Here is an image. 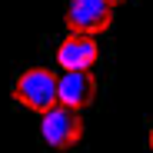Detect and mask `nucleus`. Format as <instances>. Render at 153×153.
Instances as JSON below:
<instances>
[{
    "mask_svg": "<svg viewBox=\"0 0 153 153\" xmlns=\"http://www.w3.org/2000/svg\"><path fill=\"white\" fill-rule=\"evenodd\" d=\"M107 4H113V7H120V4H126V0H107Z\"/></svg>",
    "mask_w": 153,
    "mask_h": 153,
    "instance_id": "6",
    "label": "nucleus"
},
{
    "mask_svg": "<svg viewBox=\"0 0 153 153\" xmlns=\"http://www.w3.org/2000/svg\"><path fill=\"white\" fill-rule=\"evenodd\" d=\"M40 133H43L47 146L70 150V146H76L83 140V117L76 113L73 107H67V103H60V107L53 103L43 113V120H40Z\"/></svg>",
    "mask_w": 153,
    "mask_h": 153,
    "instance_id": "2",
    "label": "nucleus"
},
{
    "mask_svg": "<svg viewBox=\"0 0 153 153\" xmlns=\"http://www.w3.org/2000/svg\"><path fill=\"white\" fill-rule=\"evenodd\" d=\"M146 140H150V153H153V130H150V137H146Z\"/></svg>",
    "mask_w": 153,
    "mask_h": 153,
    "instance_id": "7",
    "label": "nucleus"
},
{
    "mask_svg": "<svg viewBox=\"0 0 153 153\" xmlns=\"http://www.w3.org/2000/svg\"><path fill=\"white\" fill-rule=\"evenodd\" d=\"M63 23L70 33H90V37L107 33L113 23V4H107V0H70Z\"/></svg>",
    "mask_w": 153,
    "mask_h": 153,
    "instance_id": "3",
    "label": "nucleus"
},
{
    "mask_svg": "<svg viewBox=\"0 0 153 153\" xmlns=\"http://www.w3.org/2000/svg\"><path fill=\"white\" fill-rule=\"evenodd\" d=\"M57 97L73 110L90 107L97 97V76L90 70H63V76H57Z\"/></svg>",
    "mask_w": 153,
    "mask_h": 153,
    "instance_id": "5",
    "label": "nucleus"
},
{
    "mask_svg": "<svg viewBox=\"0 0 153 153\" xmlns=\"http://www.w3.org/2000/svg\"><path fill=\"white\" fill-rule=\"evenodd\" d=\"M13 100L23 107H30L37 113H47L50 107L57 103V73L53 70H47V67H30V70H23L17 76V83H13Z\"/></svg>",
    "mask_w": 153,
    "mask_h": 153,
    "instance_id": "1",
    "label": "nucleus"
},
{
    "mask_svg": "<svg viewBox=\"0 0 153 153\" xmlns=\"http://www.w3.org/2000/svg\"><path fill=\"white\" fill-rule=\"evenodd\" d=\"M100 60V47L97 37L90 33H67L57 47V63L63 70H90Z\"/></svg>",
    "mask_w": 153,
    "mask_h": 153,
    "instance_id": "4",
    "label": "nucleus"
}]
</instances>
